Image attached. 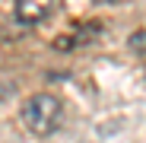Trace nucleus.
<instances>
[{
	"instance_id": "3",
	"label": "nucleus",
	"mask_w": 146,
	"mask_h": 143,
	"mask_svg": "<svg viewBox=\"0 0 146 143\" xmlns=\"http://www.w3.org/2000/svg\"><path fill=\"white\" fill-rule=\"evenodd\" d=\"M127 48L133 54H146V29H140V32H133L130 38H127Z\"/></svg>"
},
{
	"instance_id": "1",
	"label": "nucleus",
	"mask_w": 146,
	"mask_h": 143,
	"mask_svg": "<svg viewBox=\"0 0 146 143\" xmlns=\"http://www.w3.org/2000/svg\"><path fill=\"white\" fill-rule=\"evenodd\" d=\"M19 118H22V124H26L32 134L44 137V134H51L60 124L64 105L54 99V95H48V92H35V95L26 99V105L19 108Z\"/></svg>"
},
{
	"instance_id": "2",
	"label": "nucleus",
	"mask_w": 146,
	"mask_h": 143,
	"mask_svg": "<svg viewBox=\"0 0 146 143\" xmlns=\"http://www.w3.org/2000/svg\"><path fill=\"white\" fill-rule=\"evenodd\" d=\"M51 3L48 0H19L16 3V19L22 22V26H35V22H44L48 16H51Z\"/></svg>"
},
{
	"instance_id": "4",
	"label": "nucleus",
	"mask_w": 146,
	"mask_h": 143,
	"mask_svg": "<svg viewBox=\"0 0 146 143\" xmlns=\"http://www.w3.org/2000/svg\"><path fill=\"white\" fill-rule=\"evenodd\" d=\"M143 80H146V73H143Z\"/></svg>"
}]
</instances>
